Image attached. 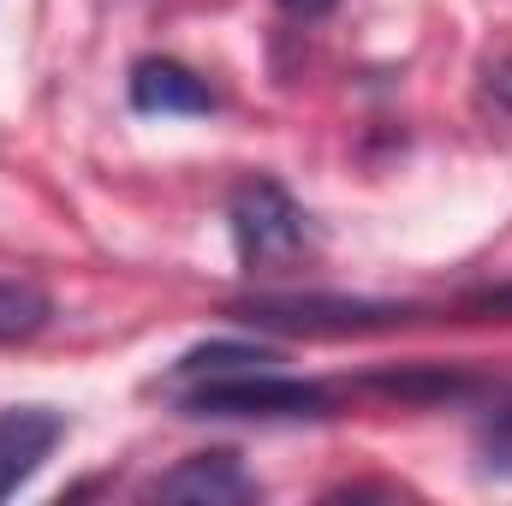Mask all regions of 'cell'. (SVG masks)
I'll use <instances>...</instances> for the list:
<instances>
[{"instance_id": "ba28073f", "label": "cell", "mask_w": 512, "mask_h": 506, "mask_svg": "<svg viewBox=\"0 0 512 506\" xmlns=\"http://www.w3.org/2000/svg\"><path fill=\"white\" fill-rule=\"evenodd\" d=\"M54 316V298L30 280H0V346H18L30 334H42Z\"/></svg>"}, {"instance_id": "9c48e42d", "label": "cell", "mask_w": 512, "mask_h": 506, "mask_svg": "<svg viewBox=\"0 0 512 506\" xmlns=\"http://www.w3.org/2000/svg\"><path fill=\"white\" fill-rule=\"evenodd\" d=\"M483 453L495 471H512V405H501L489 423H483Z\"/></svg>"}, {"instance_id": "52a82bcc", "label": "cell", "mask_w": 512, "mask_h": 506, "mask_svg": "<svg viewBox=\"0 0 512 506\" xmlns=\"http://www.w3.org/2000/svg\"><path fill=\"white\" fill-rule=\"evenodd\" d=\"M280 364L268 346H245V340H215V346H197L173 364V381H215V376H239V370H268Z\"/></svg>"}, {"instance_id": "6da1fadb", "label": "cell", "mask_w": 512, "mask_h": 506, "mask_svg": "<svg viewBox=\"0 0 512 506\" xmlns=\"http://www.w3.org/2000/svg\"><path fill=\"white\" fill-rule=\"evenodd\" d=\"M233 245L251 274H280L310 245V215L274 179H245L233 191Z\"/></svg>"}, {"instance_id": "5b68a950", "label": "cell", "mask_w": 512, "mask_h": 506, "mask_svg": "<svg viewBox=\"0 0 512 506\" xmlns=\"http://www.w3.org/2000/svg\"><path fill=\"white\" fill-rule=\"evenodd\" d=\"M60 435H66V417L48 411V405L0 411V501H6L30 471H42V459L60 447Z\"/></svg>"}, {"instance_id": "277c9868", "label": "cell", "mask_w": 512, "mask_h": 506, "mask_svg": "<svg viewBox=\"0 0 512 506\" xmlns=\"http://www.w3.org/2000/svg\"><path fill=\"white\" fill-rule=\"evenodd\" d=\"M155 501H197V506H239V501H256V477L233 459V453H191L185 465L161 471L149 483Z\"/></svg>"}, {"instance_id": "30bf717a", "label": "cell", "mask_w": 512, "mask_h": 506, "mask_svg": "<svg viewBox=\"0 0 512 506\" xmlns=\"http://www.w3.org/2000/svg\"><path fill=\"white\" fill-rule=\"evenodd\" d=\"M483 90H489V102H495L501 114H512V54L489 66V84H483Z\"/></svg>"}, {"instance_id": "8fae6325", "label": "cell", "mask_w": 512, "mask_h": 506, "mask_svg": "<svg viewBox=\"0 0 512 506\" xmlns=\"http://www.w3.org/2000/svg\"><path fill=\"white\" fill-rule=\"evenodd\" d=\"M286 12H298V18H322V12H334L340 0H280Z\"/></svg>"}, {"instance_id": "7a4b0ae2", "label": "cell", "mask_w": 512, "mask_h": 506, "mask_svg": "<svg viewBox=\"0 0 512 506\" xmlns=\"http://www.w3.org/2000/svg\"><path fill=\"white\" fill-rule=\"evenodd\" d=\"M185 417H328V387L292 381L274 370H239V376L191 381L179 393Z\"/></svg>"}, {"instance_id": "8992f818", "label": "cell", "mask_w": 512, "mask_h": 506, "mask_svg": "<svg viewBox=\"0 0 512 506\" xmlns=\"http://www.w3.org/2000/svg\"><path fill=\"white\" fill-rule=\"evenodd\" d=\"M131 108L137 114H209L215 90L179 60H137L131 66Z\"/></svg>"}, {"instance_id": "3957f363", "label": "cell", "mask_w": 512, "mask_h": 506, "mask_svg": "<svg viewBox=\"0 0 512 506\" xmlns=\"http://www.w3.org/2000/svg\"><path fill=\"white\" fill-rule=\"evenodd\" d=\"M233 316L251 328H286V334H358V328L405 322L399 304H364V298H251V304H233Z\"/></svg>"}]
</instances>
